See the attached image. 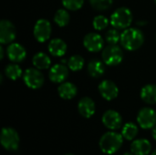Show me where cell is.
<instances>
[{
	"instance_id": "obj_33",
	"label": "cell",
	"mask_w": 156,
	"mask_h": 155,
	"mask_svg": "<svg viewBox=\"0 0 156 155\" xmlns=\"http://www.w3.org/2000/svg\"><path fill=\"white\" fill-rule=\"evenodd\" d=\"M152 155H156V149L154 151V153H153V154Z\"/></svg>"
},
{
	"instance_id": "obj_14",
	"label": "cell",
	"mask_w": 156,
	"mask_h": 155,
	"mask_svg": "<svg viewBox=\"0 0 156 155\" xmlns=\"http://www.w3.org/2000/svg\"><path fill=\"white\" fill-rule=\"evenodd\" d=\"M6 54L9 58L14 63L22 62L27 57L26 48L19 43H11L8 45L6 49Z\"/></svg>"
},
{
	"instance_id": "obj_27",
	"label": "cell",
	"mask_w": 156,
	"mask_h": 155,
	"mask_svg": "<svg viewBox=\"0 0 156 155\" xmlns=\"http://www.w3.org/2000/svg\"><path fill=\"white\" fill-rule=\"evenodd\" d=\"M109 23H110L109 19L105 16H102V15H98L97 16H95L93 18V21H92L94 29L98 30V31L105 29L108 26Z\"/></svg>"
},
{
	"instance_id": "obj_4",
	"label": "cell",
	"mask_w": 156,
	"mask_h": 155,
	"mask_svg": "<svg viewBox=\"0 0 156 155\" xmlns=\"http://www.w3.org/2000/svg\"><path fill=\"white\" fill-rule=\"evenodd\" d=\"M101 58L105 65L107 66H117L123 59L122 49L117 45H109L103 50Z\"/></svg>"
},
{
	"instance_id": "obj_1",
	"label": "cell",
	"mask_w": 156,
	"mask_h": 155,
	"mask_svg": "<svg viewBox=\"0 0 156 155\" xmlns=\"http://www.w3.org/2000/svg\"><path fill=\"white\" fill-rule=\"evenodd\" d=\"M121 44L129 51L139 49L144 42V35L139 28L128 27L121 34Z\"/></svg>"
},
{
	"instance_id": "obj_7",
	"label": "cell",
	"mask_w": 156,
	"mask_h": 155,
	"mask_svg": "<svg viewBox=\"0 0 156 155\" xmlns=\"http://www.w3.org/2000/svg\"><path fill=\"white\" fill-rule=\"evenodd\" d=\"M51 32L52 26L48 20L45 18H40L36 22L33 29V34L37 41H38L39 43H44L48 40L51 36Z\"/></svg>"
},
{
	"instance_id": "obj_5",
	"label": "cell",
	"mask_w": 156,
	"mask_h": 155,
	"mask_svg": "<svg viewBox=\"0 0 156 155\" xmlns=\"http://www.w3.org/2000/svg\"><path fill=\"white\" fill-rule=\"evenodd\" d=\"M0 143L5 150L16 151L20 143L19 135L13 128H3L0 136Z\"/></svg>"
},
{
	"instance_id": "obj_25",
	"label": "cell",
	"mask_w": 156,
	"mask_h": 155,
	"mask_svg": "<svg viewBox=\"0 0 156 155\" xmlns=\"http://www.w3.org/2000/svg\"><path fill=\"white\" fill-rule=\"evenodd\" d=\"M84 64H85V60L80 55L71 56L68 60V67L72 71H79L82 69V68L84 67Z\"/></svg>"
},
{
	"instance_id": "obj_12",
	"label": "cell",
	"mask_w": 156,
	"mask_h": 155,
	"mask_svg": "<svg viewBox=\"0 0 156 155\" xmlns=\"http://www.w3.org/2000/svg\"><path fill=\"white\" fill-rule=\"evenodd\" d=\"M99 92L101 96L106 100H112L116 99L119 95L118 86L112 80L104 79L98 86Z\"/></svg>"
},
{
	"instance_id": "obj_13",
	"label": "cell",
	"mask_w": 156,
	"mask_h": 155,
	"mask_svg": "<svg viewBox=\"0 0 156 155\" xmlns=\"http://www.w3.org/2000/svg\"><path fill=\"white\" fill-rule=\"evenodd\" d=\"M69 76V67L63 64H55L49 69L48 78L53 83H62Z\"/></svg>"
},
{
	"instance_id": "obj_19",
	"label": "cell",
	"mask_w": 156,
	"mask_h": 155,
	"mask_svg": "<svg viewBox=\"0 0 156 155\" xmlns=\"http://www.w3.org/2000/svg\"><path fill=\"white\" fill-rule=\"evenodd\" d=\"M87 70L90 77L98 79L105 72V63L97 58H93L88 63Z\"/></svg>"
},
{
	"instance_id": "obj_29",
	"label": "cell",
	"mask_w": 156,
	"mask_h": 155,
	"mask_svg": "<svg viewBox=\"0 0 156 155\" xmlns=\"http://www.w3.org/2000/svg\"><path fill=\"white\" fill-rule=\"evenodd\" d=\"M84 0H62L63 6L71 11H77L82 7Z\"/></svg>"
},
{
	"instance_id": "obj_31",
	"label": "cell",
	"mask_w": 156,
	"mask_h": 155,
	"mask_svg": "<svg viewBox=\"0 0 156 155\" xmlns=\"http://www.w3.org/2000/svg\"><path fill=\"white\" fill-rule=\"evenodd\" d=\"M152 135H153V138L156 141V125L153 128V132H152Z\"/></svg>"
},
{
	"instance_id": "obj_8",
	"label": "cell",
	"mask_w": 156,
	"mask_h": 155,
	"mask_svg": "<svg viewBox=\"0 0 156 155\" xmlns=\"http://www.w3.org/2000/svg\"><path fill=\"white\" fill-rule=\"evenodd\" d=\"M137 122L144 130L153 129L156 125V111L152 108H143L137 115Z\"/></svg>"
},
{
	"instance_id": "obj_32",
	"label": "cell",
	"mask_w": 156,
	"mask_h": 155,
	"mask_svg": "<svg viewBox=\"0 0 156 155\" xmlns=\"http://www.w3.org/2000/svg\"><path fill=\"white\" fill-rule=\"evenodd\" d=\"M123 155H134V154H133V153L131 152V153H124Z\"/></svg>"
},
{
	"instance_id": "obj_18",
	"label": "cell",
	"mask_w": 156,
	"mask_h": 155,
	"mask_svg": "<svg viewBox=\"0 0 156 155\" xmlns=\"http://www.w3.org/2000/svg\"><path fill=\"white\" fill-rule=\"evenodd\" d=\"M58 93L63 100H71L77 95L78 89L71 82H62L58 88Z\"/></svg>"
},
{
	"instance_id": "obj_22",
	"label": "cell",
	"mask_w": 156,
	"mask_h": 155,
	"mask_svg": "<svg viewBox=\"0 0 156 155\" xmlns=\"http://www.w3.org/2000/svg\"><path fill=\"white\" fill-rule=\"evenodd\" d=\"M138 134V126L133 122H127L122 129V135L127 141L135 139Z\"/></svg>"
},
{
	"instance_id": "obj_2",
	"label": "cell",
	"mask_w": 156,
	"mask_h": 155,
	"mask_svg": "<svg viewBox=\"0 0 156 155\" xmlns=\"http://www.w3.org/2000/svg\"><path fill=\"white\" fill-rule=\"evenodd\" d=\"M122 135L114 131H111L104 133L101 137L99 146L102 153L106 154H113L121 149V147L122 146Z\"/></svg>"
},
{
	"instance_id": "obj_30",
	"label": "cell",
	"mask_w": 156,
	"mask_h": 155,
	"mask_svg": "<svg viewBox=\"0 0 156 155\" xmlns=\"http://www.w3.org/2000/svg\"><path fill=\"white\" fill-rule=\"evenodd\" d=\"M4 53H5L4 48H3V46H1V47H0V58H1V59L4 58Z\"/></svg>"
},
{
	"instance_id": "obj_24",
	"label": "cell",
	"mask_w": 156,
	"mask_h": 155,
	"mask_svg": "<svg viewBox=\"0 0 156 155\" xmlns=\"http://www.w3.org/2000/svg\"><path fill=\"white\" fill-rule=\"evenodd\" d=\"M5 76L9 79H11V80H16V79H18L22 76L23 72H22L21 68L17 64H16V63L13 62L12 64H8L5 67Z\"/></svg>"
},
{
	"instance_id": "obj_21",
	"label": "cell",
	"mask_w": 156,
	"mask_h": 155,
	"mask_svg": "<svg viewBox=\"0 0 156 155\" xmlns=\"http://www.w3.org/2000/svg\"><path fill=\"white\" fill-rule=\"evenodd\" d=\"M32 63L33 66L37 69H48L51 65V59L46 53L38 52L34 55L32 58Z\"/></svg>"
},
{
	"instance_id": "obj_26",
	"label": "cell",
	"mask_w": 156,
	"mask_h": 155,
	"mask_svg": "<svg viewBox=\"0 0 156 155\" xmlns=\"http://www.w3.org/2000/svg\"><path fill=\"white\" fill-rule=\"evenodd\" d=\"M105 39L109 45H117L121 41V34L117 28H111L105 34Z\"/></svg>"
},
{
	"instance_id": "obj_35",
	"label": "cell",
	"mask_w": 156,
	"mask_h": 155,
	"mask_svg": "<svg viewBox=\"0 0 156 155\" xmlns=\"http://www.w3.org/2000/svg\"><path fill=\"white\" fill-rule=\"evenodd\" d=\"M154 3H155V5H156V0H154Z\"/></svg>"
},
{
	"instance_id": "obj_16",
	"label": "cell",
	"mask_w": 156,
	"mask_h": 155,
	"mask_svg": "<svg viewBox=\"0 0 156 155\" xmlns=\"http://www.w3.org/2000/svg\"><path fill=\"white\" fill-rule=\"evenodd\" d=\"M152 151V144L146 139H137L132 143L131 152L134 155H148Z\"/></svg>"
},
{
	"instance_id": "obj_23",
	"label": "cell",
	"mask_w": 156,
	"mask_h": 155,
	"mask_svg": "<svg viewBox=\"0 0 156 155\" xmlns=\"http://www.w3.org/2000/svg\"><path fill=\"white\" fill-rule=\"evenodd\" d=\"M70 20V16L66 9H58L54 15V22L60 27L66 26Z\"/></svg>"
},
{
	"instance_id": "obj_11",
	"label": "cell",
	"mask_w": 156,
	"mask_h": 155,
	"mask_svg": "<svg viewBox=\"0 0 156 155\" xmlns=\"http://www.w3.org/2000/svg\"><path fill=\"white\" fill-rule=\"evenodd\" d=\"M83 46L90 52H100L104 47V40L100 34L91 32L84 37Z\"/></svg>"
},
{
	"instance_id": "obj_6",
	"label": "cell",
	"mask_w": 156,
	"mask_h": 155,
	"mask_svg": "<svg viewBox=\"0 0 156 155\" xmlns=\"http://www.w3.org/2000/svg\"><path fill=\"white\" fill-rule=\"evenodd\" d=\"M23 80L26 86L32 90L40 89L45 81L44 75L37 68H29L23 73Z\"/></svg>"
},
{
	"instance_id": "obj_20",
	"label": "cell",
	"mask_w": 156,
	"mask_h": 155,
	"mask_svg": "<svg viewBox=\"0 0 156 155\" xmlns=\"http://www.w3.org/2000/svg\"><path fill=\"white\" fill-rule=\"evenodd\" d=\"M141 99L147 104L156 103V85L147 84L144 86L140 92Z\"/></svg>"
},
{
	"instance_id": "obj_34",
	"label": "cell",
	"mask_w": 156,
	"mask_h": 155,
	"mask_svg": "<svg viewBox=\"0 0 156 155\" xmlns=\"http://www.w3.org/2000/svg\"><path fill=\"white\" fill-rule=\"evenodd\" d=\"M64 155H74L73 153H66V154H64Z\"/></svg>"
},
{
	"instance_id": "obj_10",
	"label": "cell",
	"mask_w": 156,
	"mask_h": 155,
	"mask_svg": "<svg viewBox=\"0 0 156 155\" xmlns=\"http://www.w3.org/2000/svg\"><path fill=\"white\" fill-rule=\"evenodd\" d=\"M101 122L103 125L111 131H116L122 125V118L121 114L113 110L106 111L102 115Z\"/></svg>"
},
{
	"instance_id": "obj_9",
	"label": "cell",
	"mask_w": 156,
	"mask_h": 155,
	"mask_svg": "<svg viewBox=\"0 0 156 155\" xmlns=\"http://www.w3.org/2000/svg\"><path fill=\"white\" fill-rule=\"evenodd\" d=\"M16 37V27L14 24L7 20L3 19L0 22V43L2 45L11 44Z\"/></svg>"
},
{
	"instance_id": "obj_17",
	"label": "cell",
	"mask_w": 156,
	"mask_h": 155,
	"mask_svg": "<svg viewBox=\"0 0 156 155\" xmlns=\"http://www.w3.org/2000/svg\"><path fill=\"white\" fill-rule=\"evenodd\" d=\"M48 49L53 57H62L66 54L67 44L61 38H54L48 43Z\"/></svg>"
},
{
	"instance_id": "obj_28",
	"label": "cell",
	"mask_w": 156,
	"mask_h": 155,
	"mask_svg": "<svg viewBox=\"0 0 156 155\" xmlns=\"http://www.w3.org/2000/svg\"><path fill=\"white\" fill-rule=\"evenodd\" d=\"M91 6L98 11H104L110 8L113 3V0H89Z\"/></svg>"
},
{
	"instance_id": "obj_15",
	"label": "cell",
	"mask_w": 156,
	"mask_h": 155,
	"mask_svg": "<svg viewBox=\"0 0 156 155\" xmlns=\"http://www.w3.org/2000/svg\"><path fill=\"white\" fill-rule=\"evenodd\" d=\"M95 110H96L95 102L91 98L83 97L82 99L80 100L78 103V111L82 117L87 119L92 117L93 114L95 113Z\"/></svg>"
},
{
	"instance_id": "obj_3",
	"label": "cell",
	"mask_w": 156,
	"mask_h": 155,
	"mask_svg": "<svg viewBox=\"0 0 156 155\" xmlns=\"http://www.w3.org/2000/svg\"><path fill=\"white\" fill-rule=\"evenodd\" d=\"M133 22V13L128 7H119L111 16L110 23L117 29H126Z\"/></svg>"
},
{
	"instance_id": "obj_36",
	"label": "cell",
	"mask_w": 156,
	"mask_h": 155,
	"mask_svg": "<svg viewBox=\"0 0 156 155\" xmlns=\"http://www.w3.org/2000/svg\"><path fill=\"white\" fill-rule=\"evenodd\" d=\"M155 38H156V37H155Z\"/></svg>"
}]
</instances>
